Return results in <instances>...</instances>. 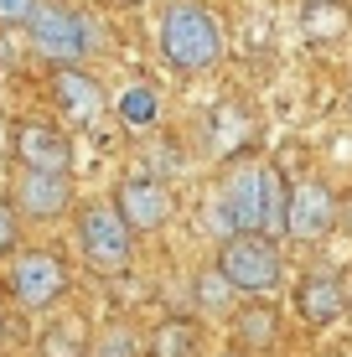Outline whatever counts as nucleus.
<instances>
[{
	"instance_id": "1",
	"label": "nucleus",
	"mask_w": 352,
	"mask_h": 357,
	"mask_svg": "<svg viewBox=\"0 0 352 357\" xmlns=\"http://www.w3.org/2000/svg\"><path fill=\"white\" fill-rule=\"evenodd\" d=\"M223 213L234 233H285V207H290V192L280 187L270 166H249V171H234L223 187Z\"/></svg>"
},
{
	"instance_id": "2",
	"label": "nucleus",
	"mask_w": 352,
	"mask_h": 357,
	"mask_svg": "<svg viewBox=\"0 0 352 357\" xmlns=\"http://www.w3.org/2000/svg\"><path fill=\"white\" fill-rule=\"evenodd\" d=\"M161 57L176 73H208L223 57V31H217L213 10L202 6H171L161 16Z\"/></svg>"
},
{
	"instance_id": "3",
	"label": "nucleus",
	"mask_w": 352,
	"mask_h": 357,
	"mask_svg": "<svg viewBox=\"0 0 352 357\" xmlns=\"http://www.w3.org/2000/svg\"><path fill=\"white\" fill-rule=\"evenodd\" d=\"M217 269L228 275V285H234V290L270 295L275 285H280V275H285V254H280V243H275L270 233H238V238L223 243Z\"/></svg>"
},
{
	"instance_id": "4",
	"label": "nucleus",
	"mask_w": 352,
	"mask_h": 357,
	"mask_svg": "<svg viewBox=\"0 0 352 357\" xmlns=\"http://www.w3.org/2000/svg\"><path fill=\"white\" fill-rule=\"evenodd\" d=\"M26 36L52 68H72L93 42L89 26H83V16L72 6H57V0H36V16L26 21Z\"/></svg>"
},
{
	"instance_id": "5",
	"label": "nucleus",
	"mask_w": 352,
	"mask_h": 357,
	"mask_svg": "<svg viewBox=\"0 0 352 357\" xmlns=\"http://www.w3.org/2000/svg\"><path fill=\"white\" fill-rule=\"evenodd\" d=\"M78 243H83V259L93 264V275H119L130 264V223L119 218V207H83L78 218Z\"/></svg>"
},
{
	"instance_id": "6",
	"label": "nucleus",
	"mask_w": 352,
	"mask_h": 357,
	"mask_svg": "<svg viewBox=\"0 0 352 357\" xmlns=\"http://www.w3.org/2000/svg\"><path fill=\"white\" fill-rule=\"evenodd\" d=\"M63 290H68V264H63V254L31 249V254H21V259L10 264V295H16L21 311H47Z\"/></svg>"
},
{
	"instance_id": "7",
	"label": "nucleus",
	"mask_w": 352,
	"mask_h": 357,
	"mask_svg": "<svg viewBox=\"0 0 352 357\" xmlns=\"http://www.w3.org/2000/svg\"><path fill=\"white\" fill-rule=\"evenodd\" d=\"M337 228V197L321 181H296L290 187V207H285V233L300 243H316Z\"/></svg>"
},
{
	"instance_id": "8",
	"label": "nucleus",
	"mask_w": 352,
	"mask_h": 357,
	"mask_svg": "<svg viewBox=\"0 0 352 357\" xmlns=\"http://www.w3.org/2000/svg\"><path fill=\"white\" fill-rule=\"evenodd\" d=\"M114 207H119V218L130 223V233H151V228H161L166 218H171V197H166V187L155 176H145V171H135V176L119 181Z\"/></svg>"
},
{
	"instance_id": "9",
	"label": "nucleus",
	"mask_w": 352,
	"mask_h": 357,
	"mask_svg": "<svg viewBox=\"0 0 352 357\" xmlns=\"http://www.w3.org/2000/svg\"><path fill=\"white\" fill-rule=\"evenodd\" d=\"M10 145H16V155H21V166H26V171H52V176H68V166H72L68 135L57 130V125H42V119L16 125Z\"/></svg>"
},
{
	"instance_id": "10",
	"label": "nucleus",
	"mask_w": 352,
	"mask_h": 357,
	"mask_svg": "<svg viewBox=\"0 0 352 357\" xmlns=\"http://www.w3.org/2000/svg\"><path fill=\"white\" fill-rule=\"evenodd\" d=\"M68 197H72L68 176H52V171H26L16 187V202L26 218H57L68 207Z\"/></svg>"
},
{
	"instance_id": "11",
	"label": "nucleus",
	"mask_w": 352,
	"mask_h": 357,
	"mask_svg": "<svg viewBox=\"0 0 352 357\" xmlns=\"http://www.w3.org/2000/svg\"><path fill=\"white\" fill-rule=\"evenodd\" d=\"M296 311H300V321L326 326V321H337V316L347 311V295H342L337 280L311 275V280H300V290H296Z\"/></svg>"
},
{
	"instance_id": "12",
	"label": "nucleus",
	"mask_w": 352,
	"mask_h": 357,
	"mask_svg": "<svg viewBox=\"0 0 352 357\" xmlns=\"http://www.w3.org/2000/svg\"><path fill=\"white\" fill-rule=\"evenodd\" d=\"M52 93H57V104H63L72 119H93V114H99V104H104L99 83H93L89 73H78V68H57Z\"/></svg>"
},
{
	"instance_id": "13",
	"label": "nucleus",
	"mask_w": 352,
	"mask_h": 357,
	"mask_svg": "<svg viewBox=\"0 0 352 357\" xmlns=\"http://www.w3.org/2000/svg\"><path fill=\"white\" fill-rule=\"evenodd\" d=\"M208 140H213V151H217V155H238V151H244V145L254 140V119H249L238 104H223V109H213Z\"/></svg>"
},
{
	"instance_id": "14",
	"label": "nucleus",
	"mask_w": 352,
	"mask_h": 357,
	"mask_svg": "<svg viewBox=\"0 0 352 357\" xmlns=\"http://www.w3.org/2000/svg\"><path fill=\"white\" fill-rule=\"evenodd\" d=\"M155 114H161V98H155L151 83H130V89L119 93V119H125L130 130H151Z\"/></svg>"
},
{
	"instance_id": "15",
	"label": "nucleus",
	"mask_w": 352,
	"mask_h": 357,
	"mask_svg": "<svg viewBox=\"0 0 352 357\" xmlns=\"http://www.w3.org/2000/svg\"><path fill=\"white\" fill-rule=\"evenodd\" d=\"M347 6H337V0H321V6H306V16H300V31L311 36V42H332V36L347 31Z\"/></svg>"
},
{
	"instance_id": "16",
	"label": "nucleus",
	"mask_w": 352,
	"mask_h": 357,
	"mask_svg": "<svg viewBox=\"0 0 352 357\" xmlns=\"http://www.w3.org/2000/svg\"><path fill=\"white\" fill-rule=\"evenodd\" d=\"M192 347H197V331H192L187 321H161L151 337V357H192Z\"/></svg>"
},
{
	"instance_id": "17",
	"label": "nucleus",
	"mask_w": 352,
	"mask_h": 357,
	"mask_svg": "<svg viewBox=\"0 0 352 357\" xmlns=\"http://www.w3.org/2000/svg\"><path fill=\"white\" fill-rule=\"evenodd\" d=\"M275 311L270 305H244V316H238V342L244 347H275Z\"/></svg>"
},
{
	"instance_id": "18",
	"label": "nucleus",
	"mask_w": 352,
	"mask_h": 357,
	"mask_svg": "<svg viewBox=\"0 0 352 357\" xmlns=\"http://www.w3.org/2000/svg\"><path fill=\"white\" fill-rule=\"evenodd\" d=\"M93 347L83 342V331L63 321V326H52V331H42V357H89Z\"/></svg>"
},
{
	"instance_id": "19",
	"label": "nucleus",
	"mask_w": 352,
	"mask_h": 357,
	"mask_svg": "<svg viewBox=\"0 0 352 357\" xmlns=\"http://www.w3.org/2000/svg\"><path fill=\"white\" fill-rule=\"evenodd\" d=\"M228 290H234V285H228V275H223L217 264H208V269L197 275V305H202V311H223V305H228Z\"/></svg>"
},
{
	"instance_id": "20",
	"label": "nucleus",
	"mask_w": 352,
	"mask_h": 357,
	"mask_svg": "<svg viewBox=\"0 0 352 357\" xmlns=\"http://www.w3.org/2000/svg\"><path fill=\"white\" fill-rule=\"evenodd\" d=\"M93 357H135V337L125 326H109L99 342H93Z\"/></svg>"
},
{
	"instance_id": "21",
	"label": "nucleus",
	"mask_w": 352,
	"mask_h": 357,
	"mask_svg": "<svg viewBox=\"0 0 352 357\" xmlns=\"http://www.w3.org/2000/svg\"><path fill=\"white\" fill-rule=\"evenodd\" d=\"M36 16V0H0V26H26Z\"/></svg>"
},
{
	"instance_id": "22",
	"label": "nucleus",
	"mask_w": 352,
	"mask_h": 357,
	"mask_svg": "<svg viewBox=\"0 0 352 357\" xmlns=\"http://www.w3.org/2000/svg\"><path fill=\"white\" fill-rule=\"evenodd\" d=\"M16 207H10L6 202V197H0V254H10V249H16Z\"/></svg>"
},
{
	"instance_id": "23",
	"label": "nucleus",
	"mask_w": 352,
	"mask_h": 357,
	"mask_svg": "<svg viewBox=\"0 0 352 357\" xmlns=\"http://www.w3.org/2000/svg\"><path fill=\"white\" fill-rule=\"evenodd\" d=\"M347 109H352V93H347Z\"/></svg>"
},
{
	"instance_id": "24",
	"label": "nucleus",
	"mask_w": 352,
	"mask_h": 357,
	"mask_svg": "<svg viewBox=\"0 0 352 357\" xmlns=\"http://www.w3.org/2000/svg\"><path fill=\"white\" fill-rule=\"evenodd\" d=\"M125 6H135V0H125Z\"/></svg>"
}]
</instances>
